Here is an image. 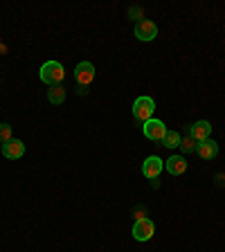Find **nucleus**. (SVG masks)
Listing matches in <instances>:
<instances>
[{"instance_id":"obj_1","label":"nucleus","mask_w":225,"mask_h":252,"mask_svg":"<svg viewBox=\"0 0 225 252\" xmlns=\"http://www.w3.org/2000/svg\"><path fill=\"white\" fill-rule=\"evenodd\" d=\"M41 81L47 86H61L63 77H65V70H63V65L59 61H47L41 65Z\"/></svg>"},{"instance_id":"obj_2","label":"nucleus","mask_w":225,"mask_h":252,"mask_svg":"<svg viewBox=\"0 0 225 252\" xmlns=\"http://www.w3.org/2000/svg\"><path fill=\"white\" fill-rule=\"evenodd\" d=\"M74 81H77L79 86V93L86 94L88 93V86L95 81V65L90 61H84L79 63L77 70H74Z\"/></svg>"},{"instance_id":"obj_3","label":"nucleus","mask_w":225,"mask_h":252,"mask_svg":"<svg viewBox=\"0 0 225 252\" xmlns=\"http://www.w3.org/2000/svg\"><path fill=\"white\" fill-rule=\"evenodd\" d=\"M156 110V104H153L151 97H137L135 104H133V117L140 122H149Z\"/></svg>"},{"instance_id":"obj_4","label":"nucleus","mask_w":225,"mask_h":252,"mask_svg":"<svg viewBox=\"0 0 225 252\" xmlns=\"http://www.w3.org/2000/svg\"><path fill=\"white\" fill-rule=\"evenodd\" d=\"M156 232V225H153V220L149 219H137L135 225H133V236H135V241H149Z\"/></svg>"},{"instance_id":"obj_5","label":"nucleus","mask_w":225,"mask_h":252,"mask_svg":"<svg viewBox=\"0 0 225 252\" xmlns=\"http://www.w3.org/2000/svg\"><path fill=\"white\" fill-rule=\"evenodd\" d=\"M144 135L153 142H162L164 135H167V126L160 120H149V122H144Z\"/></svg>"},{"instance_id":"obj_6","label":"nucleus","mask_w":225,"mask_h":252,"mask_svg":"<svg viewBox=\"0 0 225 252\" xmlns=\"http://www.w3.org/2000/svg\"><path fill=\"white\" fill-rule=\"evenodd\" d=\"M189 135L194 137L196 142L210 140V135H212V124H210V122H205V120L194 122V124H192V128H189Z\"/></svg>"},{"instance_id":"obj_7","label":"nucleus","mask_w":225,"mask_h":252,"mask_svg":"<svg viewBox=\"0 0 225 252\" xmlns=\"http://www.w3.org/2000/svg\"><path fill=\"white\" fill-rule=\"evenodd\" d=\"M135 36L140 38V41H153V38L158 36L156 23H151V21H140V23L135 25Z\"/></svg>"},{"instance_id":"obj_8","label":"nucleus","mask_w":225,"mask_h":252,"mask_svg":"<svg viewBox=\"0 0 225 252\" xmlns=\"http://www.w3.org/2000/svg\"><path fill=\"white\" fill-rule=\"evenodd\" d=\"M162 169H164V162H162V160H160L158 156H151V158H147V160H144L142 173H144L147 178H158V176L162 173Z\"/></svg>"},{"instance_id":"obj_9","label":"nucleus","mask_w":225,"mask_h":252,"mask_svg":"<svg viewBox=\"0 0 225 252\" xmlns=\"http://www.w3.org/2000/svg\"><path fill=\"white\" fill-rule=\"evenodd\" d=\"M23 153H25V144H23L21 140H14V137H11L9 142L2 144V156L9 158V160H18V158H23Z\"/></svg>"},{"instance_id":"obj_10","label":"nucleus","mask_w":225,"mask_h":252,"mask_svg":"<svg viewBox=\"0 0 225 252\" xmlns=\"http://www.w3.org/2000/svg\"><path fill=\"white\" fill-rule=\"evenodd\" d=\"M196 153H198L203 160H214L219 156V144L214 140H205V142H198V147H196Z\"/></svg>"},{"instance_id":"obj_11","label":"nucleus","mask_w":225,"mask_h":252,"mask_svg":"<svg viewBox=\"0 0 225 252\" xmlns=\"http://www.w3.org/2000/svg\"><path fill=\"white\" fill-rule=\"evenodd\" d=\"M167 171L171 173V176H180V173L187 171V162H185L183 156H171L167 160Z\"/></svg>"},{"instance_id":"obj_12","label":"nucleus","mask_w":225,"mask_h":252,"mask_svg":"<svg viewBox=\"0 0 225 252\" xmlns=\"http://www.w3.org/2000/svg\"><path fill=\"white\" fill-rule=\"evenodd\" d=\"M47 99L52 101V104H63V99H65V90H63V86H50V90H47Z\"/></svg>"},{"instance_id":"obj_13","label":"nucleus","mask_w":225,"mask_h":252,"mask_svg":"<svg viewBox=\"0 0 225 252\" xmlns=\"http://www.w3.org/2000/svg\"><path fill=\"white\" fill-rule=\"evenodd\" d=\"M180 133H176V131H167V135H164V140H162V147H167V149H176V147H180Z\"/></svg>"},{"instance_id":"obj_14","label":"nucleus","mask_w":225,"mask_h":252,"mask_svg":"<svg viewBox=\"0 0 225 252\" xmlns=\"http://www.w3.org/2000/svg\"><path fill=\"white\" fill-rule=\"evenodd\" d=\"M196 147H198V142H196L192 135H185L183 140H180V149H183V153H192V151H196Z\"/></svg>"},{"instance_id":"obj_15","label":"nucleus","mask_w":225,"mask_h":252,"mask_svg":"<svg viewBox=\"0 0 225 252\" xmlns=\"http://www.w3.org/2000/svg\"><path fill=\"white\" fill-rule=\"evenodd\" d=\"M11 140V126L9 124H0V144Z\"/></svg>"},{"instance_id":"obj_16","label":"nucleus","mask_w":225,"mask_h":252,"mask_svg":"<svg viewBox=\"0 0 225 252\" xmlns=\"http://www.w3.org/2000/svg\"><path fill=\"white\" fill-rule=\"evenodd\" d=\"M216 183H219V185H225V176H223V173H221V176H216Z\"/></svg>"}]
</instances>
